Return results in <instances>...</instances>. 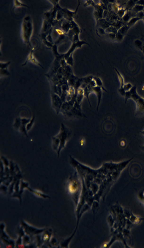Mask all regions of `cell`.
<instances>
[{
    "mask_svg": "<svg viewBox=\"0 0 144 248\" xmlns=\"http://www.w3.org/2000/svg\"><path fill=\"white\" fill-rule=\"evenodd\" d=\"M93 90L97 94V97H98V108L99 106V104H100V99H101V95H102L101 89H100V88L99 86H97V87H96L94 88H93Z\"/></svg>",
    "mask_w": 144,
    "mask_h": 248,
    "instance_id": "obj_5",
    "label": "cell"
},
{
    "mask_svg": "<svg viewBox=\"0 0 144 248\" xmlns=\"http://www.w3.org/2000/svg\"><path fill=\"white\" fill-rule=\"evenodd\" d=\"M132 87H133V86H132V85L130 83H128L126 85L124 84V85L123 86V88L124 89V90H125L126 92L129 91V90H130L132 88Z\"/></svg>",
    "mask_w": 144,
    "mask_h": 248,
    "instance_id": "obj_14",
    "label": "cell"
},
{
    "mask_svg": "<svg viewBox=\"0 0 144 248\" xmlns=\"http://www.w3.org/2000/svg\"><path fill=\"white\" fill-rule=\"evenodd\" d=\"M143 20H144V18H143ZM144 37V35H143V37H142V38H143V37Z\"/></svg>",
    "mask_w": 144,
    "mask_h": 248,
    "instance_id": "obj_25",
    "label": "cell"
},
{
    "mask_svg": "<svg viewBox=\"0 0 144 248\" xmlns=\"http://www.w3.org/2000/svg\"><path fill=\"white\" fill-rule=\"evenodd\" d=\"M48 237L47 235H45L44 239V240H47V239L48 238Z\"/></svg>",
    "mask_w": 144,
    "mask_h": 248,
    "instance_id": "obj_23",
    "label": "cell"
},
{
    "mask_svg": "<svg viewBox=\"0 0 144 248\" xmlns=\"http://www.w3.org/2000/svg\"><path fill=\"white\" fill-rule=\"evenodd\" d=\"M144 9V6L136 4L132 9V12L134 14H137L138 13L142 11Z\"/></svg>",
    "mask_w": 144,
    "mask_h": 248,
    "instance_id": "obj_4",
    "label": "cell"
},
{
    "mask_svg": "<svg viewBox=\"0 0 144 248\" xmlns=\"http://www.w3.org/2000/svg\"><path fill=\"white\" fill-rule=\"evenodd\" d=\"M140 18H138V17H136V16H135V17H133L131 19V20H130L129 22H127V25L128 27H130L131 26H133V25L134 24H135V23H136V22H137V21H139V20H140Z\"/></svg>",
    "mask_w": 144,
    "mask_h": 248,
    "instance_id": "obj_6",
    "label": "cell"
},
{
    "mask_svg": "<svg viewBox=\"0 0 144 248\" xmlns=\"http://www.w3.org/2000/svg\"><path fill=\"white\" fill-rule=\"evenodd\" d=\"M113 24H112V26H113V27L116 28L118 30L122 27V22H120V21L114 22V23H113Z\"/></svg>",
    "mask_w": 144,
    "mask_h": 248,
    "instance_id": "obj_12",
    "label": "cell"
},
{
    "mask_svg": "<svg viewBox=\"0 0 144 248\" xmlns=\"http://www.w3.org/2000/svg\"><path fill=\"white\" fill-rule=\"evenodd\" d=\"M132 14V12H131L130 11H127L125 13L124 15L123 16V17L122 18V20L124 22H128L132 18L131 17L132 16V15H133Z\"/></svg>",
    "mask_w": 144,
    "mask_h": 248,
    "instance_id": "obj_3",
    "label": "cell"
},
{
    "mask_svg": "<svg viewBox=\"0 0 144 248\" xmlns=\"http://www.w3.org/2000/svg\"><path fill=\"white\" fill-rule=\"evenodd\" d=\"M108 35L109 38L112 40H113L116 38V34L114 33H109Z\"/></svg>",
    "mask_w": 144,
    "mask_h": 248,
    "instance_id": "obj_19",
    "label": "cell"
},
{
    "mask_svg": "<svg viewBox=\"0 0 144 248\" xmlns=\"http://www.w3.org/2000/svg\"><path fill=\"white\" fill-rule=\"evenodd\" d=\"M118 30L116 28L112 26L106 29V32L109 33H114L116 34L118 32Z\"/></svg>",
    "mask_w": 144,
    "mask_h": 248,
    "instance_id": "obj_11",
    "label": "cell"
},
{
    "mask_svg": "<svg viewBox=\"0 0 144 248\" xmlns=\"http://www.w3.org/2000/svg\"><path fill=\"white\" fill-rule=\"evenodd\" d=\"M68 191L70 194H74L77 192L78 183L76 181H71L68 185Z\"/></svg>",
    "mask_w": 144,
    "mask_h": 248,
    "instance_id": "obj_2",
    "label": "cell"
},
{
    "mask_svg": "<svg viewBox=\"0 0 144 248\" xmlns=\"http://www.w3.org/2000/svg\"><path fill=\"white\" fill-rule=\"evenodd\" d=\"M136 17L140 18V19H143V18H144V12L143 11H141V12H140L139 13H138L137 14H136Z\"/></svg>",
    "mask_w": 144,
    "mask_h": 248,
    "instance_id": "obj_17",
    "label": "cell"
},
{
    "mask_svg": "<svg viewBox=\"0 0 144 248\" xmlns=\"http://www.w3.org/2000/svg\"><path fill=\"white\" fill-rule=\"evenodd\" d=\"M34 119H35V116H33L32 119L30 120V121L26 125V128L27 131H29V130H30L31 129V128H32V126L33 125V123H34Z\"/></svg>",
    "mask_w": 144,
    "mask_h": 248,
    "instance_id": "obj_10",
    "label": "cell"
},
{
    "mask_svg": "<svg viewBox=\"0 0 144 248\" xmlns=\"http://www.w3.org/2000/svg\"><path fill=\"white\" fill-rule=\"evenodd\" d=\"M126 11V9H119V10L117 12V14H118V15L119 16V17L122 18L123 16L125 14Z\"/></svg>",
    "mask_w": 144,
    "mask_h": 248,
    "instance_id": "obj_13",
    "label": "cell"
},
{
    "mask_svg": "<svg viewBox=\"0 0 144 248\" xmlns=\"http://www.w3.org/2000/svg\"><path fill=\"white\" fill-rule=\"evenodd\" d=\"M99 32L101 34H105V31H104V30L102 28H99Z\"/></svg>",
    "mask_w": 144,
    "mask_h": 248,
    "instance_id": "obj_22",
    "label": "cell"
},
{
    "mask_svg": "<svg viewBox=\"0 0 144 248\" xmlns=\"http://www.w3.org/2000/svg\"><path fill=\"white\" fill-rule=\"evenodd\" d=\"M112 8L113 9V10L114 11H116V12H118V11L119 10V9L118 8V6L116 5V4H113V7H112Z\"/></svg>",
    "mask_w": 144,
    "mask_h": 248,
    "instance_id": "obj_21",
    "label": "cell"
},
{
    "mask_svg": "<svg viewBox=\"0 0 144 248\" xmlns=\"http://www.w3.org/2000/svg\"><path fill=\"white\" fill-rule=\"evenodd\" d=\"M130 27H128L127 25H125V26H122V28H121L119 30H118V32H119L121 33L122 34H123V35H124L127 32L128 30L129 29Z\"/></svg>",
    "mask_w": 144,
    "mask_h": 248,
    "instance_id": "obj_7",
    "label": "cell"
},
{
    "mask_svg": "<svg viewBox=\"0 0 144 248\" xmlns=\"http://www.w3.org/2000/svg\"><path fill=\"white\" fill-rule=\"evenodd\" d=\"M134 44L135 45V46L139 48L141 50H142V48H143V43L142 42V41L141 40H136L135 42H134Z\"/></svg>",
    "mask_w": 144,
    "mask_h": 248,
    "instance_id": "obj_9",
    "label": "cell"
},
{
    "mask_svg": "<svg viewBox=\"0 0 144 248\" xmlns=\"http://www.w3.org/2000/svg\"><path fill=\"white\" fill-rule=\"evenodd\" d=\"M95 80H96V83L97 84V85L98 86H99V87L102 86V82H101V80H100L99 78H96Z\"/></svg>",
    "mask_w": 144,
    "mask_h": 248,
    "instance_id": "obj_18",
    "label": "cell"
},
{
    "mask_svg": "<svg viewBox=\"0 0 144 248\" xmlns=\"http://www.w3.org/2000/svg\"><path fill=\"white\" fill-rule=\"evenodd\" d=\"M126 98V100H125V101H126V103L127 100V99L130 97H132V94H131V93L130 92V91H127V92H126V93H125V95L124 96Z\"/></svg>",
    "mask_w": 144,
    "mask_h": 248,
    "instance_id": "obj_16",
    "label": "cell"
},
{
    "mask_svg": "<svg viewBox=\"0 0 144 248\" xmlns=\"http://www.w3.org/2000/svg\"><path fill=\"white\" fill-rule=\"evenodd\" d=\"M23 38L26 44H30V39L33 32V24L30 17H25L22 24Z\"/></svg>",
    "mask_w": 144,
    "mask_h": 248,
    "instance_id": "obj_1",
    "label": "cell"
},
{
    "mask_svg": "<svg viewBox=\"0 0 144 248\" xmlns=\"http://www.w3.org/2000/svg\"><path fill=\"white\" fill-rule=\"evenodd\" d=\"M142 52H143V54H144V46H143V48H142Z\"/></svg>",
    "mask_w": 144,
    "mask_h": 248,
    "instance_id": "obj_24",
    "label": "cell"
},
{
    "mask_svg": "<svg viewBox=\"0 0 144 248\" xmlns=\"http://www.w3.org/2000/svg\"><path fill=\"white\" fill-rule=\"evenodd\" d=\"M114 70L116 71V72L117 74V75L118 76V78H119V80H120V82L121 83V88H123V86L124 85V79L122 77V76L121 75V74L119 73V72L115 68H114Z\"/></svg>",
    "mask_w": 144,
    "mask_h": 248,
    "instance_id": "obj_8",
    "label": "cell"
},
{
    "mask_svg": "<svg viewBox=\"0 0 144 248\" xmlns=\"http://www.w3.org/2000/svg\"><path fill=\"white\" fill-rule=\"evenodd\" d=\"M123 37H124V35L122 34L121 33H120L118 31V32L116 34V38H115V39L118 41H121L122 40V39L123 38Z\"/></svg>",
    "mask_w": 144,
    "mask_h": 248,
    "instance_id": "obj_15",
    "label": "cell"
},
{
    "mask_svg": "<svg viewBox=\"0 0 144 248\" xmlns=\"http://www.w3.org/2000/svg\"><path fill=\"white\" fill-rule=\"evenodd\" d=\"M119 91L120 93L121 94L122 96H125V93H126V91H125V90H124V89L123 88H120V89L119 90Z\"/></svg>",
    "mask_w": 144,
    "mask_h": 248,
    "instance_id": "obj_20",
    "label": "cell"
}]
</instances>
